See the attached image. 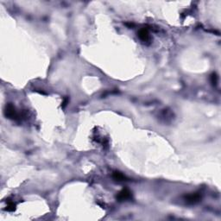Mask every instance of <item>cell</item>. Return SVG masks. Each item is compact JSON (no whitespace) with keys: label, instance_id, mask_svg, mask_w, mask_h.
Returning a JSON list of instances; mask_svg holds the SVG:
<instances>
[{"label":"cell","instance_id":"obj_7","mask_svg":"<svg viewBox=\"0 0 221 221\" xmlns=\"http://www.w3.org/2000/svg\"><path fill=\"white\" fill-rule=\"evenodd\" d=\"M68 98H66V99H64V101H63V103H62V106H62V107L64 108L65 106L68 105Z\"/></svg>","mask_w":221,"mask_h":221},{"label":"cell","instance_id":"obj_2","mask_svg":"<svg viewBox=\"0 0 221 221\" xmlns=\"http://www.w3.org/2000/svg\"><path fill=\"white\" fill-rule=\"evenodd\" d=\"M130 198H131V193L128 189H123L117 196V199L119 200H126Z\"/></svg>","mask_w":221,"mask_h":221},{"label":"cell","instance_id":"obj_4","mask_svg":"<svg viewBox=\"0 0 221 221\" xmlns=\"http://www.w3.org/2000/svg\"><path fill=\"white\" fill-rule=\"evenodd\" d=\"M200 199V195L199 193H192V194H189L186 197V200L187 202L190 203V204H194V203L198 202Z\"/></svg>","mask_w":221,"mask_h":221},{"label":"cell","instance_id":"obj_5","mask_svg":"<svg viewBox=\"0 0 221 221\" xmlns=\"http://www.w3.org/2000/svg\"><path fill=\"white\" fill-rule=\"evenodd\" d=\"M113 178L117 180H124L125 179V176H124L122 173L119 172H114L113 173Z\"/></svg>","mask_w":221,"mask_h":221},{"label":"cell","instance_id":"obj_3","mask_svg":"<svg viewBox=\"0 0 221 221\" xmlns=\"http://www.w3.org/2000/svg\"><path fill=\"white\" fill-rule=\"evenodd\" d=\"M138 37L142 41H149V34L146 29H142L138 32Z\"/></svg>","mask_w":221,"mask_h":221},{"label":"cell","instance_id":"obj_1","mask_svg":"<svg viewBox=\"0 0 221 221\" xmlns=\"http://www.w3.org/2000/svg\"><path fill=\"white\" fill-rule=\"evenodd\" d=\"M5 115L7 116L8 118H13V119H17L18 118V115H17V111L15 110V107L11 104H9L8 106H6Z\"/></svg>","mask_w":221,"mask_h":221},{"label":"cell","instance_id":"obj_6","mask_svg":"<svg viewBox=\"0 0 221 221\" xmlns=\"http://www.w3.org/2000/svg\"><path fill=\"white\" fill-rule=\"evenodd\" d=\"M211 82L213 86H216L218 83V76L216 74H212L211 75Z\"/></svg>","mask_w":221,"mask_h":221}]
</instances>
